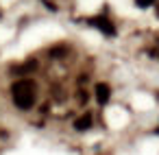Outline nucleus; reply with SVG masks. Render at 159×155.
<instances>
[{"label": "nucleus", "instance_id": "39448f33", "mask_svg": "<svg viewBox=\"0 0 159 155\" xmlns=\"http://www.w3.org/2000/svg\"><path fill=\"white\" fill-rule=\"evenodd\" d=\"M135 5L144 9V7H150V5H155V0H135Z\"/></svg>", "mask_w": 159, "mask_h": 155}, {"label": "nucleus", "instance_id": "423d86ee", "mask_svg": "<svg viewBox=\"0 0 159 155\" xmlns=\"http://www.w3.org/2000/svg\"><path fill=\"white\" fill-rule=\"evenodd\" d=\"M63 53H66L63 48H52V50H50V55H52V57H57V55H63Z\"/></svg>", "mask_w": 159, "mask_h": 155}, {"label": "nucleus", "instance_id": "7ed1b4c3", "mask_svg": "<svg viewBox=\"0 0 159 155\" xmlns=\"http://www.w3.org/2000/svg\"><path fill=\"white\" fill-rule=\"evenodd\" d=\"M94 94H96V101H98L100 105H105V103L109 101V96H111L109 85H105V83H98V85L94 87Z\"/></svg>", "mask_w": 159, "mask_h": 155}, {"label": "nucleus", "instance_id": "20e7f679", "mask_svg": "<svg viewBox=\"0 0 159 155\" xmlns=\"http://www.w3.org/2000/svg\"><path fill=\"white\" fill-rule=\"evenodd\" d=\"M89 127H92V116H89V114L83 116V118H79V120L74 122V129H76V131H87Z\"/></svg>", "mask_w": 159, "mask_h": 155}, {"label": "nucleus", "instance_id": "f03ea898", "mask_svg": "<svg viewBox=\"0 0 159 155\" xmlns=\"http://www.w3.org/2000/svg\"><path fill=\"white\" fill-rule=\"evenodd\" d=\"M89 22H92L94 26H98V29H100V31H102L105 35H113V33H116L113 24H111V22H109V20H107L105 16H100V18H92Z\"/></svg>", "mask_w": 159, "mask_h": 155}, {"label": "nucleus", "instance_id": "f257e3e1", "mask_svg": "<svg viewBox=\"0 0 159 155\" xmlns=\"http://www.w3.org/2000/svg\"><path fill=\"white\" fill-rule=\"evenodd\" d=\"M11 94H13V103L20 109H31L33 103H35V83L31 79L16 81L13 87H11Z\"/></svg>", "mask_w": 159, "mask_h": 155}]
</instances>
